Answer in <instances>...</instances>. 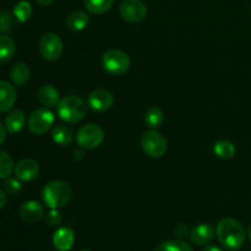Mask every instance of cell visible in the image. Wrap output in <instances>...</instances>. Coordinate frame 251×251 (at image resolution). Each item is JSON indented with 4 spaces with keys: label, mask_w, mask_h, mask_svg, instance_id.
<instances>
[{
    "label": "cell",
    "mask_w": 251,
    "mask_h": 251,
    "mask_svg": "<svg viewBox=\"0 0 251 251\" xmlns=\"http://www.w3.org/2000/svg\"><path fill=\"white\" fill-rule=\"evenodd\" d=\"M87 104L95 112H105L114 104V96L105 90H95L88 95Z\"/></svg>",
    "instance_id": "10"
},
{
    "label": "cell",
    "mask_w": 251,
    "mask_h": 251,
    "mask_svg": "<svg viewBox=\"0 0 251 251\" xmlns=\"http://www.w3.org/2000/svg\"><path fill=\"white\" fill-rule=\"evenodd\" d=\"M56 112H58L59 119L68 123V124H75V123L81 122L85 118L86 112H87V105L82 98L71 95L60 100V102L58 103Z\"/></svg>",
    "instance_id": "3"
},
{
    "label": "cell",
    "mask_w": 251,
    "mask_h": 251,
    "mask_svg": "<svg viewBox=\"0 0 251 251\" xmlns=\"http://www.w3.org/2000/svg\"><path fill=\"white\" fill-rule=\"evenodd\" d=\"M114 0H83L85 7L92 14H104L112 7Z\"/></svg>",
    "instance_id": "23"
},
{
    "label": "cell",
    "mask_w": 251,
    "mask_h": 251,
    "mask_svg": "<svg viewBox=\"0 0 251 251\" xmlns=\"http://www.w3.org/2000/svg\"><path fill=\"white\" fill-rule=\"evenodd\" d=\"M73 198V189L66 181L51 180L42 190V200L49 208L65 206Z\"/></svg>",
    "instance_id": "2"
},
{
    "label": "cell",
    "mask_w": 251,
    "mask_h": 251,
    "mask_svg": "<svg viewBox=\"0 0 251 251\" xmlns=\"http://www.w3.org/2000/svg\"><path fill=\"white\" fill-rule=\"evenodd\" d=\"M163 120L164 114L163 112H162V109H159L158 107L150 108L146 112V115H145V122H146V124L149 125L150 127L161 126Z\"/></svg>",
    "instance_id": "26"
},
{
    "label": "cell",
    "mask_w": 251,
    "mask_h": 251,
    "mask_svg": "<svg viewBox=\"0 0 251 251\" xmlns=\"http://www.w3.org/2000/svg\"><path fill=\"white\" fill-rule=\"evenodd\" d=\"M215 235V229L211 225L202 223L194 228L190 232V239L194 244L196 245H206L213 239Z\"/></svg>",
    "instance_id": "15"
},
{
    "label": "cell",
    "mask_w": 251,
    "mask_h": 251,
    "mask_svg": "<svg viewBox=\"0 0 251 251\" xmlns=\"http://www.w3.org/2000/svg\"><path fill=\"white\" fill-rule=\"evenodd\" d=\"M32 5L29 4L28 1H26V0H22V1L17 2L16 5H15L14 10H12V12H14V16L16 17L17 21L20 22H26L27 20L31 17L32 15Z\"/></svg>",
    "instance_id": "25"
},
{
    "label": "cell",
    "mask_w": 251,
    "mask_h": 251,
    "mask_svg": "<svg viewBox=\"0 0 251 251\" xmlns=\"http://www.w3.org/2000/svg\"><path fill=\"white\" fill-rule=\"evenodd\" d=\"M102 66L110 75H124L130 68V58L123 50H119V49H110V50L105 51L104 55H103Z\"/></svg>",
    "instance_id": "4"
},
{
    "label": "cell",
    "mask_w": 251,
    "mask_h": 251,
    "mask_svg": "<svg viewBox=\"0 0 251 251\" xmlns=\"http://www.w3.org/2000/svg\"><path fill=\"white\" fill-rule=\"evenodd\" d=\"M120 16L127 22L139 24L147 16V6L141 0H126L120 5Z\"/></svg>",
    "instance_id": "9"
},
{
    "label": "cell",
    "mask_w": 251,
    "mask_h": 251,
    "mask_svg": "<svg viewBox=\"0 0 251 251\" xmlns=\"http://www.w3.org/2000/svg\"><path fill=\"white\" fill-rule=\"evenodd\" d=\"M54 114L47 108L36 109L28 118V129L34 135H43L54 124Z\"/></svg>",
    "instance_id": "7"
},
{
    "label": "cell",
    "mask_w": 251,
    "mask_h": 251,
    "mask_svg": "<svg viewBox=\"0 0 251 251\" xmlns=\"http://www.w3.org/2000/svg\"><path fill=\"white\" fill-rule=\"evenodd\" d=\"M248 237H249V240H250V243H251V223H250L249 228H248Z\"/></svg>",
    "instance_id": "36"
},
{
    "label": "cell",
    "mask_w": 251,
    "mask_h": 251,
    "mask_svg": "<svg viewBox=\"0 0 251 251\" xmlns=\"http://www.w3.org/2000/svg\"><path fill=\"white\" fill-rule=\"evenodd\" d=\"M14 169V161L11 156L4 151H0V179L9 178Z\"/></svg>",
    "instance_id": "27"
},
{
    "label": "cell",
    "mask_w": 251,
    "mask_h": 251,
    "mask_svg": "<svg viewBox=\"0 0 251 251\" xmlns=\"http://www.w3.org/2000/svg\"><path fill=\"white\" fill-rule=\"evenodd\" d=\"M216 234L221 244L228 250H238L245 242V229L242 223L233 218H225L216 228Z\"/></svg>",
    "instance_id": "1"
},
{
    "label": "cell",
    "mask_w": 251,
    "mask_h": 251,
    "mask_svg": "<svg viewBox=\"0 0 251 251\" xmlns=\"http://www.w3.org/2000/svg\"><path fill=\"white\" fill-rule=\"evenodd\" d=\"M21 220L26 223H36L42 220L44 215V210L42 205L37 201H27L21 205L19 211Z\"/></svg>",
    "instance_id": "12"
},
{
    "label": "cell",
    "mask_w": 251,
    "mask_h": 251,
    "mask_svg": "<svg viewBox=\"0 0 251 251\" xmlns=\"http://www.w3.org/2000/svg\"><path fill=\"white\" fill-rule=\"evenodd\" d=\"M104 140L102 127L96 124H87L80 127L76 135L77 145L83 150H93L100 146Z\"/></svg>",
    "instance_id": "6"
},
{
    "label": "cell",
    "mask_w": 251,
    "mask_h": 251,
    "mask_svg": "<svg viewBox=\"0 0 251 251\" xmlns=\"http://www.w3.org/2000/svg\"><path fill=\"white\" fill-rule=\"evenodd\" d=\"M154 251H193V249L183 240H168L157 245Z\"/></svg>",
    "instance_id": "24"
},
{
    "label": "cell",
    "mask_w": 251,
    "mask_h": 251,
    "mask_svg": "<svg viewBox=\"0 0 251 251\" xmlns=\"http://www.w3.org/2000/svg\"><path fill=\"white\" fill-rule=\"evenodd\" d=\"M75 242V234L68 227L59 228L53 235V244L59 251H68L73 248Z\"/></svg>",
    "instance_id": "14"
},
{
    "label": "cell",
    "mask_w": 251,
    "mask_h": 251,
    "mask_svg": "<svg viewBox=\"0 0 251 251\" xmlns=\"http://www.w3.org/2000/svg\"><path fill=\"white\" fill-rule=\"evenodd\" d=\"M26 123V117L24 112L19 109L11 110L5 118V127L10 134H17L21 131Z\"/></svg>",
    "instance_id": "16"
},
{
    "label": "cell",
    "mask_w": 251,
    "mask_h": 251,
    "mask_svg": "<svg viewBox=\"0 0 251 251\" xmlns=\"http://www.w3.org/2000/svg\"><path fill=\"white\" fill-rule=\"evenodd\" d=\"M16 102V90L11 83L0 81V113L11 109Z\"/></svg>",
    "instance_id": "13"
},
{
    "label": "cell",
    "mask_w": 251,
    "mask_h": 251,
    "mask_svg": "<svg viewBox=\"0 0 251 251\" xmlns=\"http://www.w3.org/2000/svg\"><path fill=\"white\" fill-rule=\"evenodd\" d=\"M81 251H91V250H88V249H85V250H81Z\"/></svg>",
    "instance_id": "37"
},
{
    "label": "cell",
    "mask_w": 251,
    "mask_h": 251,
    "mask_svg": "<svg viewBox=\"0 0 251 251\" xmlns=\"http://www.w3.org/2000/svg\"><path fill=\"white\" fill-rule=\"evenodd\" d=\"M15 176L20 181H32L39 174V166L34 159H21L14 168Z\"/></svg>",
    "instance_id": "11"
},
{
    "label": "cell",
    "mask_w": 251,
    "mask_h": 251,
    "mask_svg": "<svg viewBox=\"0 0 251 251\" xmlns=\"http://www.w3.org/2000/svg\"><path fill=\"white\" fill-rule=\"evenodd\" d=\"M16 47L15 42L7 36H0V64H5L11 60Z\"/></svg>",
    "instance_id": "21"
},
{
    "label": "cell",
    "mask_w": 251,
    "mask_h": 251,
    "mask_svg": "<svg viewBox=\"0 0 251 251\" xmlns=\"http://www.w3.org/2000/svg\"><path fill=\"white\" fill-rule=\"evenodd\" d=\"M29 77H31V71L25 63L15 64L10 70V78L15 86L22 87V86L26 85Z\"/></svg>",
    "instance_id": "18"
},
{
    "label": "cell",
    "mask_w": 251,
    "mask_h": 251,
    "mask_svg": "<svg viewBox=\"0 0 251 251\" xmlns=\"http://www.w3.org/2000/svg\"><path fill=\"white\" fill-rule=\"evenodd\" d=\"M14 27L12 17L7 12H0V32H7Z\"/></svg>",
    "instance_id": "30"
},
{
    "label": "cell",
    "mask_w": 251,
    "mask_h": 251,
    "mask_svg": "<svg viewBox=\"0 0 251 251\" xmlns=\"http://www.w3.org/2000/svg\"><path fill=\"white\" fill-rule=\"evenodd\" d=\"M51 137L55 144L60 145V146H69L73 142L74 134L70 127L64 124H58L54 126L53 131H51Z\"/></svg>",
    "instance_id": "20"
},
{
    "label": "cell",
    "mask_w": 251,
    "mask_h": 251,
    "mask_svg": "<svg viewBox=\"0 0 251 251\" xmlns=\"http://www.w3.org/2000/svg\"><path fill=\"white\" fill-rule=\"evenodd\" d=\"M21 183H20V180H17V179L6 178V180H5L4 183L5 191H6V194H10V195H16V194L21 190Z\"/></svg>",
    "instance_id": "29"
},
{
    "label": "cell",
    "mask_w": 251,
    "mask_h": 251,
    "mask_svg": "<svg viewBox=\"0 0 251 251\" xmlns=\"http://www.w3.org/2000/svg\"><path fill=\"white\" fill-rule=\"evenodd\" d=\"M90 19L88 15L83 11H74L66 19V26L74 32H80L87 27Z\"/></svg>",
    "instance_id": "19"
},
{
    "label": "cell",
    "mask_w": 251,
    "mask_h": 251,
    "mask_svg": "<svg viewBox=\"0 0 251 251\" xmlns=\"http://www.w3.org/2000/svg\"><path fill=\"white\" fill-rule=\"evenodd\" d=\"M176 234L178 235V238H186L189 234V230H188V226L185 225H179L178 227L176 228Z\"/></svg>",
    "instance_id": "31"
},
{
    "label": "cell",
    "mask_w": 251,
    "mask_h": 251,
    "mask_svg": "<svg viewBox=\"0 0 251 251\" xmlns=\"http://www.w3.org/2000/svg\"><path fill=\"white\" fill-rule=\"evenodd\" d=\"M36 1L38 2V4L43 5V6H48V5L53 4L54 0H36Z\"/></svg>",
    "instance_id": "34"
},
{
    "label": "cell",
    "mask_w": 251,
    "mask_h": 251,
    "mask_svg": "<svg viewBox=\"0 0 251 251\" xmlns=\"http://www.w3.org/2000/svg\"><path fill=\"white\" fill-rule=\"evenodd\" d=\"M38 100L47 108L54 107L60 102V93L54 86L43 85L38 91Z\"/></svg>",
    "instance_id": "17"
},
{
    "label": "cell",
    "mask_w": 251,
    "mask_h": 251,
    "mask_svg": "<svg viewBox=\"0 0 251 251\" xmlns=\"http://www.w3.org/2000/svg\"><path fill=\"white\" fill-rule=\"evenodd\" d=\"M5 139H6V132H5V127L2 126V124L0 123V146L4 144Z\"/></svg>",
    "instance_id": "32"
},
{
    "label": "cell",
    "mask_w": 251,
    "mask_h": 251,
    "mask_svg": "<svg viewBox=\"0 0 251 251\" xmlns=\"http://www.w3.org/2000/svg\"><path fill=\"white\" fill-rule=\"evenodd\" d=\"M141 147L147 156L159 158L164 156L168 149L166 137L157 130H149L141 137Z\"/></svg>",
    "instance_id": "5"
},
{
    "label": "cell",
    "mask_w": 251,
    "mask_h": 251,
    "mask_svg": "<svg viewBox=\"0 0 251 251\" xmlns=\"http://www.w3.org/2000/svg\"><path fill=\"white\" fill-rule=\"evenodd\" d=\"M213 152L217 157L222 159H229L234 157L235 146L227 140H220L213 145Z\"/></svg>",
    "instance_id": "22"
},
{
    "label": "cell",
    "mask_w": 251,
    "mask_h": 251,
    "mask_svg": "<svg viewBox=\"0 0 251 251\" xmlns=\"http://www.w3.org/2000/svg\"><path fill=\"white\" fill-rule=\"evenodd\" d=\"M61 221H63V216L56 208H51V211H49L46 215V222L50 227H56L60 225Z\"/></svg>",
    "instance_id": "28"
},
{
    "label": "cell",
    "mask_w": 251,
    "mask_h": 251,
    "mask_svg": "<svg viewBox=\"0 0 251 251\" xmlns=\"http://www.w3.org/2000/svg\"><path fill=\"white\" fill-rule=\"evenodd\" d=\"M5 205H6V195H5L4 191L0 189V210H1Z\"/></svg>",
    "instance_id": "33"
},
{
    "label": "cell",
    "mask_w": 251,
    "mask_h": 251,
    "mask_svg": "<svg viewBox=\"0 0 251 251\" xmlns=\"http://www.w3.org/2000/svg\"><path fill=\"white\" fill-rule=\"evenodd\" d=\"M202 251H222V250H221L218 247H216V245H208V247H206Z\"/></svg>",
    "instance_id": "35"
},
{
    "label": "cell",
    "mask_w": 251,
    "mask_h": 251,
    "mask_svg": "<svg viewBox=\"0 0 251 251\" xmlns=\"http://www.w3.org/2000/svg\"><path fill=\"white\" fill-rule=\"evenodd\" d=\"M39 53L49 61L58 60L63 53V42L55 33H46L39 41Z\"/></svg>",
    "instance_id": "8"
}]
</instances>
